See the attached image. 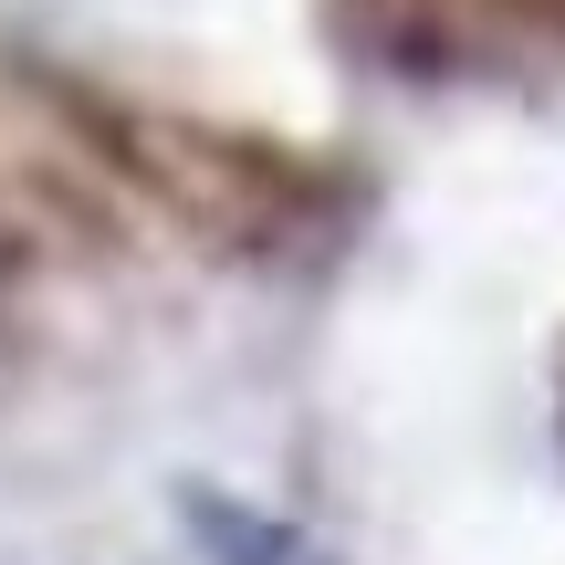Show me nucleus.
Returning a JSON list of instances; mask_svg holds the SVG:
<instances>
[{
	"label": "nucleus",
	"instance_id": "1",
	"mask_svg": "<svg viewBox=\"0 0 565 565\" xmlns=\"http://www.w3.org/2000/svg\"><path fill=\"white\" fill-rule=\"evenodd\" d=\"M179 524L200 534L210 565H335L303 524H282V513H263V503H231V492H210V482L179 492Z\"/></svg>",
	"mask_w": 565,
	"mask_h": 565
}]
</instances>
